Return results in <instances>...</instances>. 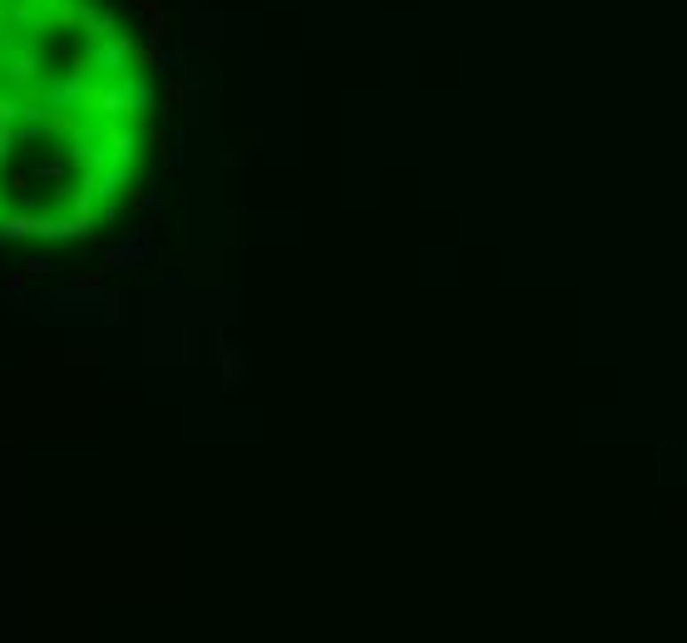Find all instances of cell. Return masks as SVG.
Here are the masks:
<instances>
[{
  "instance_id": "3957f363",
  "label": "cell",
  "mask_w": 687,
  "mask_h": 643,
  "mask_svg": "<svg viewBox=\"0 0 687 643\" xmlns=\"http://www.w3.org/2000/svg\"><path fill=\"white\" fill-rule=\"evenodd\" d=\"M35 69H40V40H20L15 45V60H0V75L11 90H25L35 80Z\"/></svg>"
},
{
  "instance_id": "7c38bea8",
  "label": "cell",
  "mask_w": 687,
  "mask_h": 643,
  "mask_svg": "<svg viewBox=\"0 0 687 643\" xmlns=\"http://www.w3.org/2000/svg\"><path fill=\"white\" fill-rule=\"evenodd\" d=\"M0 248H5V242H0Z\"/></svg>"
},
{
  "instance_id": "9c48e42d",
  "label": "cell",
  "mask_w": 687,
  "mask_h": 643,
  "mask_svg": "<svg viewBox=\"0 0 687 643\" xmlns=\"http://www.w3.org/2000/svg\"><path fill=\"white\" fill-rule=\"evenodd\" d=\"M55 258H50V253H30V258H25V267H20V273L25 277H45V273H55Z\"/></svg>"
},
{
  "instance_id": "ba28073f",
  "label": "cell",
  "mask_w": 687,
  "mask_h": 643,
  "mask_svg": "<svg viewBox=\"0 0 687 643\" xmlns=\"http://www.w3.org/2000/svg\"><path fill=\"white\" fill-rule=\"evenodd\" d=\"M20 119H25V104L15 99V94H0V134L20 129Z\"/></svg>"
},
{
  "instance_id": "30bf717a",
  "label": "cell",
  "mask_w": 687,
  "mask_h": 643,
  "mask_svg": "<svg viewBox=\"0 0 687 643\" xmlns=\"http://www.w3.org/2000/svg\"><path fill=\"white\" fill-rule=\"evenodd\" d=\"M104 322H109V327H119V322H124V298H114V292H109V298H104V312H99Z\"/></svg>"
},
{
  "instance_id": "277c9868",
  "label": "cell",
  "mask_w": 687,
  "mask_h": 643,
  "mask_svg": "<svg viewBox=\"0 0 687 643\" xmlns=\"http://www.w3.org/2000/svg\"><path fill=\"white\" fill-rule=\"evenodd\" d=\"M75 25H80L90 40H109V30H114V15L109 11H90V5H80L75 11Z\"/></svg>"
},
{
  "instance_id": "6da1fadb",
  "label": "cell",
  "mask_w": 687,
  "mask_h": 643,
  "mask_svg": "<svg viewBox=\"0 0 687 643\" xmlns=\"http://www.w3.org/2000/svg\"><path fill=\"white\" fill-rule=\"evenodd\" d=\"M90 69H65V75H50L45 80V104H55V109H69V115H84L90 109Z\"/></svg>"
},
{
  "instance_id": "8fae6325",
  "label": "cell",
  "mask_w": 687,
  "mask_h": 643,
  "mask_svg": "<svg viewBox=\"0 0 687 643\" xmlns=\"http://www.w3.org/2000/svg\"><path fill=\"white\" fill-rule=\"evenodd\" d=\"M15 144H20V139H15V129H11V134H0V163H11Z\"/></svg>"
},
{
  "instance_id": "52a82bcc",
  "label": "cell",
  "mask_w": 687,
  "mask_h": 643,
  "mask_svg": "<svg viewBox=\"0 0 687 643\" xmlns=\"http://www.w3.org/2000/svg\"><path fill=\"white\" fill-rule=\"evenodd\" d=\"M138 11H144V20H149V40L159 45L163 25H169V5H163V0H138Z\"/></svg>"
},
{
  "instance_id": "7a4b0ae2",
  "label": "cell",
  "mask_w": 687,
  "mask_h": 643,
  "mask_svg": "<svg viewBox=\"0 0 687 643\" xmlns=\"http://www.w3.org/2000/svg\"><path fill=\"white\" fill-rule=\"evenodd\" d=\"M149 253H154V223H144L134 238H124L119 248H109V253H104V273H129V267H138Z\"/></svg>"
},
{
  "instance_id": "8992f818",
  "label": "cell",
  "mask_w": 687,
  "mask_h": 643,
  "mask_svg": "<svg viewBox=\"0 0 687 643\" xmlns=\"http://www.w3.org/2000/svg\"><path fill=\"white\" fill-rule=\"evenodd\" d=\"M69 169H75V159H69V149H59V154H50V159H40V163H35V179H45V184H55V179H65Z\"/></svg>"
},
{
  "instance_id": "5b68a950",
  "label": "cell",
  "mask_w": 687,
  "mask_h": 643,
  "mask_svg": "<svg viewBox=\"0 0 687 643\" xmlns=\"http://www.w3.org/2000/svg\"><path fill=\"white\" fill-rule=\"evenodd\" d=\"M20 238H35V213H0V242H20Z\"/></svg>"
}]
</instances>
